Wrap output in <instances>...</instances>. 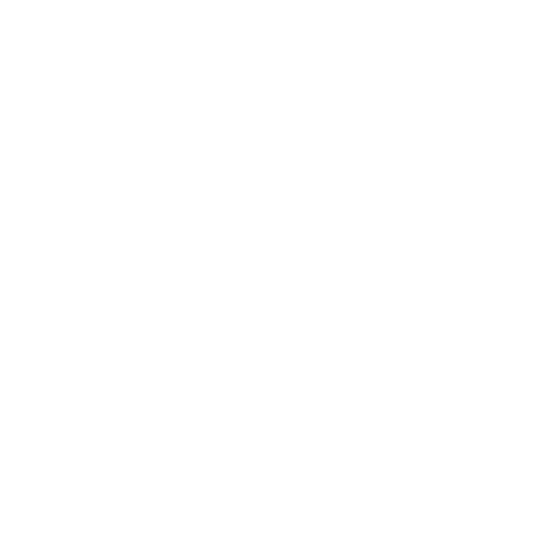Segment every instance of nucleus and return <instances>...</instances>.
<instances>
[]
</instances>
